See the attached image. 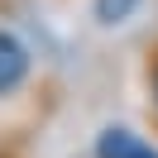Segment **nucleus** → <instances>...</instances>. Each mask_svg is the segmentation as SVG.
Segmentation results:
<instances>
[{
    "mask_svg": "<svg viewBox=\"0 0 158 158\" xmlns=\"http://www.w3.org/2000/svg\"><path fill=\"white\" fill-rule=\"evenodd\" d=\"M134 5V0H101V19L106 24H115V19H125V10Z\"/></svg>",
    "mask_w": 158,
    "mask_h": 158,
    "instance_id": "nucleus-3",
    "label": "nucleus"
},
{
    "mask_svg": "<svg viewBox=\"0 0 158 158\" xmlns=\"http://www.w3.org/2000/svg\"><path fill=\"white\" fill-rule=\"evenodd\" d=\"M24 77H29V53H24V43L15 34L0 29V96H10Z\"/></svg>",
    "mask_w": 158,
    "mask_h": 158,
    "instance_id": "nucleus-1",
    "label": "nucleus"
},
{
    "mask_svg": "<svg viewBox=\"0 0 158 158\" xmlns=\"http://www.w3.org/2000/svg\"><path fill=\"white\" fill-rule=\"evenodd\" d=\"M96 158H158L153 144H144V139L134 134V129H106V134L96 139Z\"/></svg>",
    "mask_w": 158,
    "mask_h": 158,
    "instance_id": "nucleus-2",
    "label": "nucleus"
}]
</instances>
